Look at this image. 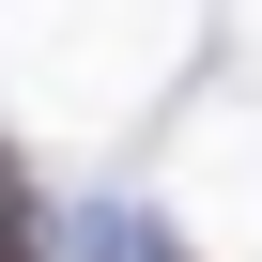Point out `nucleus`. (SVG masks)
<instances>
[{"label":"nucleus","instance_id":"1","mask_svg":"<svg viewBox=\"0 0 262 262\" xmlns=\"http://www.w3.org/2000/svg\"><path fill=\"white\" fill-rule=\"evenodd\" d=\"M0 262H31V185L0 170Z\"/></svg>","mask_w":262,"mask_h":262}]
</instances>
